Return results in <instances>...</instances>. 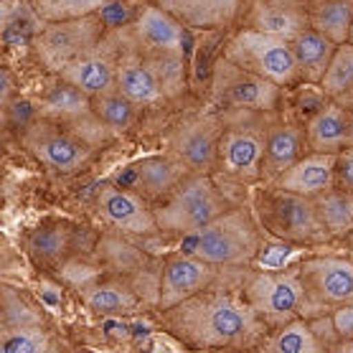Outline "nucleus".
Segmentation results:
<instances>
[{
    "mask_svg": "<svg viewBox=\"0 0 353 353\" xmlns=\"http://www.w3.org/2000/svg\"><path fill=\"white\" fill-rule=\"evenodd\" d=\"M244 270H229L209 290L161 310L163 333L183 348H259L270 328L241 295Z\"/></svg>",
    "mask_w": 353,
    "mask_h": 353,
    "instance_id": "1",
    "label": "nucleus"
},
{
    "mask_svg": "<svg viewBox=\"0 0 353 353\" xmlns=\"http://www.w3.org/2000/svg\"><path fill=\"white\" fill-rule=\"evenodd\" d=\"M224 132L219 140V158L214 178L226 193L249 191L262 183L267 125L270 114L259 110H221Z\"/></svg>",
    "mask_w": 353,
    "mask_h": 353,
    "instance_id": "2",
    "label": "nucleus"
},
{
    "mask_svg": "<svg viewBox=\"0 0 353 353\" xmlns=\"http://www.w3.org/2000/svg\"><path fill=\"white\" fill-rule=\"evenodd\" d=\"M262 241H265V232L254 211L249 206V201H241L234 209L209 221L203 229L181 236L178 249L196 254L209 265L236 270V267L254 265Z\"/></svg>",
    "mask_w": 353,
    "mask_h": 353,
    "instance_id": "3",
    "label": "nucleus"
},
{
    "mask_svg": "<svg viewBox=\"0 0 353 353\" xmlns=\"http://www.w3.org/2000/svg\"><path fill=\"white\" fill-rule=\"evenodd\" d=\"M247 201L267 236L307 249L325 247L333 241L310 196L285 191L272 183H259L249 191Z\"/></svg>",
    "mask_w": 353,
    "mask_h": 353,
    "instance_id": "4",
    "label": "nucleus"
},
{
    "mask_svg": "<svg viewBox=\"0 0 353 353\" xmlns=\"http://www.w3.org/2000/svg\"><path fill=\"white\" fill-rule=\"evenodd\" d=\"M236 201L226 193L211 173H188L163 201H158L155 219L165 236H185L203 229V226L234 209Z\"/></svg>",
    "mask_w": 353,
    "mask_h": 353,
    "instance_id": "5",
    "label": "nucleus"
},
{
    "mask_svg": "<svg viewBox=\"0 0 353 353\" xmlns=\"http://www.w3.org/2000/svg\"><path fill=\"white\" fill-rule=\"evenodd\" d=\"M221 57L282 89L303 84L292 43L290 39L277 36V33H265L241 26L239 31L226 39Z\"/></svg>",
    "mask_w": 353,
    "mask_h": 353,
    "instance_id": "6",
    "label": "nucleus"
},
{
    "mask_svg": "<svg viewBox=\"0 0 353 353\" xmlns=\"http://www.w3.org/2000/svg\"><path fill=\"white\" fill-rule=\"evenodd\" d=\"M21 145L48 170L59 176H74L84 170L94 158L97 143L81 135L72 125L51 117H33L23 125Z\"/></svg>",
    "mask_w": 353,
    "mask_h": 353,
    "instance_id": "7",
    "label": "nucleus"
},
{
    "mask_svg": "<svg viewBox=\"0 0 353 353\" xmlns=\"http://www.w3.org/2000/svg\"><path fill=\"white\" fill-rule=\"evenodd\" d=\"M295 265L288 270H257V267L244 270L241 295L247 297V303L254 307V313L270 330H277L292 318L303 315L305 292Z\"/></svg>",
    "mask_w": 353,
    "mask_h": 353,
    "instance_id": "8",
    "label": "nucleus"
},
{
    "mask_svg": "<svg viewBox=\"0 0 353 353\" xmlns=\"http://www.w3.org/2000/svg\"><path fill=\"white\" fill-rule=\"evenodd\" d=\"M110 31L105 26L102 13H92L84 18H69V21H51L39 28L31 39V48L39 64L46 74H61L66 66L87 57L92 48L99 46Z\"/></svg>",
    "mask_w": 353,
    "mask_h": 353,
    "instance_id": "9",
    "label": "nucleus"
},
{
    "mask_svg": "<svg viewBox=\"0 0 353 353\" xmlns=\"http://www.w3.org/2000/svg\"><path fill=\"white\" fill-rule=\"evenodd\" d=\"M295 267L305 292L303 318L336 313L353 303V259L348 254H310Z\"/></svg>",
    "mask_w": 353,
    "mask_h": 353,
    "instance_id": "10",
    "label": "nucleus"
},
{
    "mask_svg": "<svg viewBox=\"0 0 353 353\" xmlns=\"http://www.w3.org/2000/svg\"><path fill=\"white\" fill-rule=\"evenodd\" d=\"M285 89L262 79L219 57L211 66L209 99L216 110H259V112H277L282 110Z\"/></svg>",
    "mask_w": 353,
    "mask_h": 353,
    "instance_id": "11",
    "label": "nucleus"
},
{
    "mask_svg": "<svg viewBox=\"0 0 353 353\" xmlns=\"http://www.w3.org/2000/svg\"><path fill=\"white\" fill-rule=\"evenodd\" d=\"M224 132V114L211 107L206 112L185 114L168 130L165 150L178 155L191 168V173H211L216 170L219 140Z\"/></svg>",
    "mask_w": 353,
    "mask_h": 353,
    "instance_id": "12",
    "label": "nucleus"
},
{
    "mask_svg": "<svg viewBox=\"0 0 353 353\" xmlns=\"http://www.w3.org/2000/svg\"><path fill=\"white\" fill-rule=\"evenodd\" d=\"M94 214L107 229H112L114 234H122L128 239L161 236L153 203L114 181H107L97 188Z\"/></svg>",
    "mask_w": 353,
    "mask_h": 353,
    "instance_id": "13",
    "label": "nucleus"
},
{
    "mask_svg": "<svg viewBox=\"0 0 353 353\" xmlns=\"http://www.w3.org/2000/svg\"><path fill=\"white\" fill-rule=\"evenodd\" d=\"M229 274V270L216 265L203 262L196 254L181 252L176 249L173 254L165 257L161 265V282H158V303H155V313L168 310V307L183 303L188 297L199 295L211 285L221 282Z\"/></svg>",
    "mask_w": 353,
    "mask_h": 353,
    "instance_id": "14",
    "label": "nucleus"
},
{
    "mask_svg": "<svg viewBox=\"0 0 353 353\" xmlns=\"http://www.w3.org/2000/svg\"><path fill=\"white\" fill-rule=\"evenodd\" d=\"M128 36L145 57H188V28L158 3H145L128 23Z\"/></svg>",
    "mask_w": 353,
    "mask_h": 353,
    "instance_id": "15",
    "label": "nucleus"
},
{
    "mask_svg": "<svg viewBox=\"0 0 353 353\" xmlns=\"http://www.w3.org/2000/svg\"><path fill=\"white\" fill-rule=\"evenodd\" d=\"M48 77L51 79L36 94V110H39L41 117H51V120H59L64 125H72L79 132L84 128L97 143H102L105 137L112 135L102 122L97 120L94 110H92V97L84 94L79 87L69 84L66 79H61L59 74H48Z\"/></svg>",
    "mask_w": 353,
    "mask_h": 353,
    "instance_id": "16",
    "label": "nucleus"
},
{
    "mask_svg": "<svg viewBox=\"0 0 353 353\" xmlns=\"http://www.w3.org/2000/svg\"><path fill=\"white\" fill-rule=\"evenodd\" d=\"M125 41H128V28H122V26L110 28L105 33V39L99 41V46L92 48L87 57H81L72 66H66L59 77L74 87H79L89 97L114 89L117 87V64H120Z\"/></svg>",
    "mask_w": 353,
    "mask_h": 353,
    "instance_id": "17",
    "label": "nucleus"
},
{
    "mask_svg": "<svg viewBox=\"0 0 353 353\" xmlns=\"http://www.w3.org/2000/svg\"><path fill=\"white\" fill-rule=\"evenodd\" d=\"M188 173H191V168H188L178 155H173L170 150H163V153L145 155L140 161L130 163L128 168H122V173L112 176V181L125 185V188H130V191L140 193L143 199H148L155 206V203L165 199Z\"/></svg>",
    "mask_w": 353,
    "mask_h": 353,
    "instance_id": "18",
    "label": "nucleus"
},
{
    "mask_svg": "<svg viewBox=\"0 0 353 353\" xmlns=\"http://www.w3.org/2000/svg\"><path fill=\"white\" fill-rule=\"evenodd\" d=\"M305 153H310L305 122L292 120L282 110L272 112L270 114V125H267L262 183H274L290 165H295Z\"/></svg>",
    "mask_w": 353,
    "mask_h": 353,
    "instance_id": "19",
    "label": "nucleus"
},
{
    "mask_svg": "<svg viewBox=\"0 0 353 353\" xmlns=\"http://www.w3.org/2000/svg\"><path fill=\"white\" fill-rule=\"evenodd\" d=\"M117 89L128 99H132L140 110H158V107L168 105V97L163 92L158 74L153 72L150 61L137 51L130 36L122 48L120 64H117Z\"/></svg>",
    "mask_w": 353,
    "mask_h": 353,
    "instance_id": "20",
    "label": "nucleus"
},
{
    "mask_svg": "<svg viewBox=\"0 0 353 353\" xmlns=\"http://www.w3.org/2000/svg\"><path fill=\"white\" fill-rule=\"evenodd\" d=\"M310 0H244L241 23L265 33L292 39L310 26L307 21Z\"/></svg>",
    "mask_w": 353,
    "mask_h": 353,
    "instance_id": "21",
    "label": "nucleus"
},
{
    "mask_svg": "<svg viewBox=\"0 0 353 353\" xmlns=\"http://www.w3.org/2000/svg\"><path fill=\"white\" fill-rule=\"evenodd\" d=\"M305 132L310 150L338 155L353 145V112L338 99L325 97V102L305 120Z\"/></svg>",
    "mask_w": 353,
    "mask_h": 353,
    "instance_id": "22",
    "label": "nucleus"
},
{
    "mask_svg": "<svg viewBox=\"0 0 353 353\" xmlns=\"http://www.w3.org/2000/svg\"><path fill=\"white\" fill-rule=\"evenodd\" d=\"M77 226L66 219H43L26 239V252L36 267L61 270L74 257Z\"/></svg>",
    "mask_w": 353,
    "mask_h": 353,
    "instance_id": "23",
    "label": "nucleus"
},
{
    "mask_svg": "<svg viewBox=\"0 0 353 353\" xmlns=\"http://www.w3.org/2000/svg\"><path fill=\"white\" fill-rule=\"evenodd\" d=\"M188 31H224L241 21L244 0H153Z\"/></svg>",
    "mask_w": 353,
    "mask_h": 353,
    "instance_id": "24",
    "label": "nucleus"
},
{
    "mask_svg": "<svg viewBox=\"0 0 353 353\" xmlns=\"http://www.w3.org/2000/svg\"><path fill=\"white\" fill-rule=\"evenodd\" d=\"M79 290V297L84 307L94 315H110V318H120V315H132L140 310L143 300L128 280H122L117 274L107 272L105 277L97 274L89 282H84Z\"/></svg>",
    "mask_w": 353,
    "mask_h": 353,
    "instance_id": "25",
    "label": "nucleus"
},
{
    "mask_svg": "<svg viewBox=\"0 0 353 353\" xmlns=\"http://www.w3.org/2000/svg\"><path fill=\"white\" fill-rule=\"evenodd\" d=\"M272 185H280L285 191L315 199L318 193L336 185V155L310 150L295 165H290Z\"/></svg>",
    "mask_w": 353,
    "mask_h": 353,
    "instance_id": "26",
    "label": "nucleus"
},
{
    "mask_svg": "<svg viewBox=\"0 0 353 353\" xmlns=\"http://www.w3.org/2000/svg\"><path fill=\"white\" fill-rule=\"evenodd\" d=\"M290 43H292V51H295L297 69H300L303 84L305 87H318L321 79L325 77V72H328L330 61H333L338 43L325 39L321 31H315L310 26L303 28L300 33H295L290 39Z\"/></svg>",
    "mask_w": 353,
    "mask_h": 353,
    "instance_id": "27",
    "label": "nucleus"
},
{
    "mask_svg": "<svg viewBox=\"0 0 353 353\" xmlns=\"http://www.w3.org/2000/svg\"><path fill=\"white\" fill-rule=\"evenodd\" d=\"M307 21H310V28L321 31L325 39L341 46L345 41H351L353 3L351 0H310Z\"/></svg>",
    "mask_w": 353,
    "mask_h": 353,
    "instance_id": "28",
    "label": "nucleus"
},
{
    "mask_svg": "<svg viewBox=\"0 0 353 353\" xmlns=\"http://www.w3.org/2000/svg\"><path fill=\"white\" fill-rule=\"evenodd\" d=\"M315 209L333 241H345L353 234V196L343 188H328L315 196Z\"/></svg>",
    "mask_w": 353,
    "mask_h": 353,
    "instance_id": "29",
    "label": "nucleus"
},
{
    "mask_svg": "<svg viewBox=\"0 0 353 353\" xmlns=\"http://www.w3.org/2000/svg\"><path fill=\"white\" fill-rule=\"evenodd\" d=\"M259 348L270 353H323V345L315 338L310 318H303V315L292 318L277 330H270V336L262 341Z\"/></svg>",
    "mask_w": 353,
    "mask_h": 353,
    "instance_id": "30",
    "label": "nucleus"
},
{
    "mask_svg": "<svg viewBox=\"0 0 353 353\" xmlns=\"http://www.w3.org/2000/svg\"><path fill=\"white\" fill-rule=\"evenodd\" d=\"M92 110H94L97 120L102 122L110 132L130 130L137 122V114L143 112V110H140L132 99H128V97L122 94L117 87L92 97Z\"/></svg>",
    "mask_w": 353,
    "mask_h": 353,
    "instance_id": "31",
    "label": "nucleus"
},
{
    "mask_svg": "<svg viewBox=\"0 0 353 353\" xmlns=\"http://www.w3.org/2000/svg\"><path fill=\"white\" fill-rule=\"evenodd\" d=\"M51 348L54 338L43 323L0 328V353H48Z\"/></svg>",
    "mask_w": 353,
    "mask_h": 353,
    "instance_id": "32",
    "label": "nucleus"
},
{
    "mask_svg": "<svg viewBox=\"0 0 353 353\" xmlns=\"http://www.w3.org/2000/svg\"><path fill=\"white\" fill-rule=\"evenodd\" d=\"M28 3L43 23H51V21H69V18L102 13L114 0H28Z\"/></svg>",
    "mask_w": 353,
    "mask_h": 353,
    "instance_id": "33",
    "label": "nucleus"
},
{
    "mask_svg": "<svg viewBox=\"0 0 353 353\" xmlns=\"http://www.w3.org/2000/svg\"><path fill=\"white\" fill-rule=\"evenodd\" d=\"M323 97L328 99H338V97L348 94L353 89V43L345 41L336 48L333 54V61H330L328 72L318 84Z\"/></svg>",
    "mask_w": 353,
    "mask_h": 353,
    "instance_id": "34",
    "label": "nucleus"
},
{
    "mask_svg": "<svg viewBox=\"0 0 353 353\" xmlns=\"http://www.w3.org/2000/svg\"><path fill=\"white\" fill-rule=\"evenodd\" d=\"M305 249L307 247L290 244V241L274 239V236L265 234V241H262L252 267H257V270H288V267H292L295 262L305 257Z\"/></svg>",
    "mask_w": 353,
    "mask_h": 353,
    "instance_id": "35",
    "label": "nucleus"
},
{
    "mask_svg": "<svg viewBox=\"0 0 353 353\" xmlns=\"http://www.w3.org/2000/svg\"><path fill=\"white\" fill-rule=\"evenodd\" d=\"M43 323V313L33 307L21 292L3 285V313H0V328H13V325H31Z\"/></svg>",
    "mask_w": 353,
    "mask_h": 353,
    "instance_id": "36",
    "label": "nucleus"
},
{
    "mask_svg": "<svg viewBox=\"0 0 353 353\" xmlns=\"http://www.w3.org/2000/svg\"><path fill=\"white\" fill-rule=\"evenodd\" d=\"M336 185L353 196V145L336 155Z\"/></svg>",
    "mask_w": 353,
    "mask_h": 353,
    "instance_id": "37",
    "label": "nucleus"
},
{
    "mask_svg": "<svg viewBox=\"0 0 353 353\" xmlns=\"http://www.w3.org/2000/svg\"><path fill=\"white\" fill-rule=\"evenodd\" d=\"M333 321H336V328L341 333V338H353V303L338 307L333 313Z\"/></svg>",
    "mask_w": 353,
    "mask_h": 353,
    "instance_id": "38",
    "label": "nucleus"
},
{
    "mask_svg": "<svg viewBox=\"0 0 353 353\" xmlns=\"http://www.w3.org/2000/svg\"><path fill=\"white\" fill-rule=\"evenodd\" d=\"M10 97H13V77H10V69L6 66L3 69V107L6 110L10 107Z\"/></svg>",
    "mask_w": 353,
    "mask_h": 353,
    "instance_id": "39",
    "label": "nucleus"
},
{
    "mask_svg": "<svg viewBox=\"0 0 353 353\" xmlns=\"http://www.w3.org/2000/svg\"><path fill=\"white\" fill-rule=\"evenodd\" d=\"M338 353H353V338H341L336 345Z\"/></svg>",
    "mask_w": 353,
    "mask_h": 353,
    "instance_id": "40",
    "label": "nucleus"
},
{
    "mask_svg": "<svg viewBox=\"0 0 353 353\" xmlns=\"http://www.w3.org/2000/svg\"><path fill=\"white\" fill-rule=\"evenodd\" d=\"M338 102H341V105H343V107H348V110H351V112H353V89H351V92H348V94L338 97Z\"/></svg>",
    "mask_w": 353,
    "mask_h": 353,
    "instance_id": "41",
    "label": "nucleus"
},
{
    "mask_svg": "<svg viewBox=\"0 0 353 353\" xmlns=\"http://www.w3.org/2000/svg\"><path fill=\"white\" fill-rule=\"evenodd\" d=\"M343 244H345V254H348V257L353 259V234H351V236H348V239L343 241Z\"/></svg>",
    "mask_w": 353,
    "mask_h": 353,
    "instance_id": "42",
    "label": "nucleus"
},
{
    "mask_svg": "<svg viewBox=\"0 0 353 353\" xmlns=\"http://www.w3.org/2000/svg\"><path fill=\"white\" fill-rule=\"evenodd\" d=\"M351 43H353V26H351Z\"/></svg>",
    "mask_w": 353,
    "mask_h": 353,
    "instance_id": "43",
    "label": "nucleus"
},
{
    "mask_svg": "<svg viewBox=\"0 0 353 353\" xmlns=\"http://www.w3.org/2000/svg\"><path fill=\"white\" fill-rule=\"evenodd\" d=\"M351 3H353V0H351Z\"/></svg>",
    "mask_w": 353,
    "mask_h": 353,
    "instance_id": "44",
    "label": "nucleus"
}]
</instances>
